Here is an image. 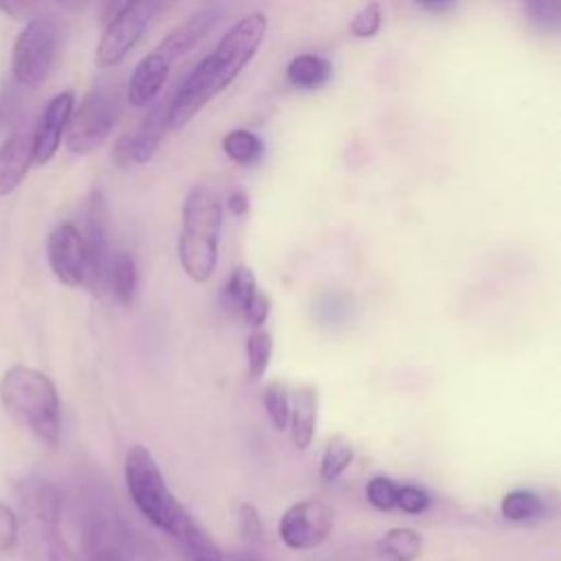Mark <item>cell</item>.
<instances>
[{"label":"cell","mask_w":561,"mask_h":561,"mask_svg":"<svg viewBox=\"0 0 561 561\" xmlns=\"http://www.w3.org/2000/svg\"><path fill=\"white\" fill-rule=\"evenodd\" d=\"M265 33L267 18L261 11L239 18L169 99V129L186 127L208 101L221 94L254 59Z\"/></svg>","instance_id":"obj_1"},{"label":"cell","mask_w":561,"mask_h":561,"mask_svg":"<svg viewBox=\"0 0 561 561\" xmlns=\"http://www.w3.org/2000/svg\"><path fill=\"white\" fill-rule=\"evenodd\" d=\"M224 204L210 186H193L182 204V230L178 237V259L186 276L206 283L219 259V234Z\"/></svg>","instance_id":"obj_2"},{"label":"cell","mask_w":561,"mask_h":561,"mask_svg":"<svg viewBox=\"0 0 561 561\" xmlns=\"http://www.w3.org/2000/svg\"><path fill=\"white\" fill-rule=\"evenodd\" d=\"M2 408L42 443L55 447L61 436V408L55 383L48 375L11 366L0 379Z\"/></svg>","instance_id":"obj_3"},{"label":"cell","mask_w":561,"mask_h":561,"mask_svg":"<svg viewBox=\"0 0 561 561\" xmlns=\"http://www.w3.org/2000/svg\"><path fill=\"white\" fill-rule=\"evenodd\" d=\"M125 482L131 502L149 524L178 537L195 517L169 491L153 454L145 445H131L125 456Z\"/></svg>","instance_id":"obj_4"},{"label":"cell","mask_w":561,"mask_h":561,"mask_svg":"<svg viewBox=\"0 0 561 561\" xmlns=\"http://www.w3.org/2000/svg\"><path fill=\"white\" fill-rule=\"evenodd\" d=\"M15 500L24 517L28 539L42 561H79L61 537V493L42 478H26L15 486Z\"/></svg>","instance_id":"obj_5"},{"label":"cell","mask_w":561,"mask_h":561,"mask_svg":"<svg viewBox=\"0 0 561 561\" xmlns=\"http://www.w3.org/2000/svg\"><path fill=\"white\" fill-rule=\"evenodd\" d=\"M116 77L99 79L72 110L66 127V147L75 156L99 149L123 114V92Z\"/></svg>","instance_id":"obj_6"},{"label":"cell","mask_w":561,"mask_h":561,"mask_svg":"<svg viewBox=\"0 0 561 561\" xmlns=\"http://www.w3.org/2000/svg\"><path fill=\"white\" fill-rule=\"evenodd\" d=\"M59 31L48 18H33L20 31L13 44L11 72L13 81L22 88L42 85L57 59Z\"/></svg>","instance_id":"obj_7"},{"label":"cell","mask_w":561,"mask_h":561,"mask_svg":"<svg viewBox=\"0 0 561 561\" xmlns=\"http://www.w3.org/2000/svg\"><path fill=\"white\" fill-rule=\"evenodd\" d=\"M171 0H134L123 11H118L110 22L96 44L94 64L101 70L118 66L129 50L140 42L149 28L156 13H160Z\"/></svg>","instance_id":"obj_8"},{"label":"cell","mask_w":561,"mask_h":561,"mask_svg":"<svg viewBox=\"0 0 561 561\" xmlns=\"http://www.w3.org/2000/svg\"><path fill=\"white\" fill-rule=\"evenodd\" d=\"M335 524L331 504L318 497H307L291 504L278 522V535L291 550H313L322 546Z\"/></svg>","instance_id":"obj_9"},{"label":"cell","mask_w":561,"mask_h":561,"mask_svg":"<svg viewBox=\"0 0 561 561\" xmlns=\"http://www.w3.org/2000/svg\"><path fill=\"white\" fill-rule=\"evenodd\" d=\"M85 256H88V267H85V278L83 285L92 294H103L105 291V274L110 265V232H107V204L101 191H92L88 199V213H85Z\"/></svg>","instance_id":"obj_10"},{"label":"cell","mask_w":561,"mask_h":561,"mask_svg":"<svg viewBox=\"0 0 561 561\" xmlns=\"http://www.w3.org/2000/svg\"><path fill=\"white\" fill-rule=\"evenodd\" d=\"M169 101H158L151 105L147 116L140 121V125L134 131L123 134L114 147H112V162L116 167H129V164H145L153 158L158 151L164 134L169 131L167 121Z\"/></svg>","instance_id":"obj_11"},{"label":"cell","mask_w":561,"mask_h":561,"mask_svg":"<svg viewBox=\"0 0 561 561\" xmlns=\"http://www.w3.org/2000/svg\"><path fill=\"white\" fill-rule=\"evenodd\" d=\"M48 263L55 276L70 287L83 285L88 256H85V241L77 226L61 224L48 234Z\"/></svg>","instance_id":"obj_12"},{"label":"cell","mask_w":561,"mask_h":561,"mask_svg":"<svg viewBox=\"0 0 561 561\" xmlns=\"http://www.w3.org/2000/svg\"><path fill=\"white\" fill-rule=\"evenodd\" d=\"M75 110V94L70 90L57 92L44 107L33 129V162L46 164L59 149L70 114Z\"/></svg>","instance_id":"obj_13"},{"label":"cell","mask_w":561,"mask_h":561,"mask_svg":"<svg viewBox=\"0 0 561 561\" xmlns=\"http://www.w3.org/2000/svg\"><path fill=\"white\" fill-rule=\"evenodd\" d=\"M219 15H221L219 7H206L193 13L173 31H169L153 50L171 66L175 59H180L182 55H186L191 48L197 46V42L217 24Z\"/></svg>","instance_id":"obj_14"},{"label":"cell","mask_w":561,"mask_h":561,"mask_svg":"<svg viewBox=\"0 0 561 561\" xmlns=\"http://www.w3.org/2000/svg\"><path fill=\"white\" fill-rule=\"evenodd\" d=\"M33 164V131L15 129L0 145V197L20 186Z\"/></svg>","instance_id":"obj_15"},{"label":"cell","mask_w":561,"mask_h":561,"mask_svg":"<svg viewBox=\"0 0 561 561\" xmlns=\"http://www.w3.org/2000/svg\"><path fill=\"white\" fill-rule=\"evenodd\" d=\"M169 64L156 53V50H149L134 68L129 81H127V101L134 105V107H147L151 105L160 90L164 88L167 83V77H169Z\"/></svg>","instance_id":"obj_16"},{"label":"cell","mask_w":561,"mask_h":561,"mask_svg":"<svg viewBox=\"0 0 561 561\" xmlns=\"http://www.w3.org/2000/svg\"><path fill=\"white\" fill-rule=\"evenodd\" d=\"M318 421V390L309 383H302L289 390V432L296 449L305 451L316 434Z\"/></svg>","instance_id":"obj_17"},{"label":"cell","mask_w":561,"mask_h":561,"mask_svg":"<svg viewBox=\"0 0 561 561\" xmlns=\"http://www.w3.org/2000/svg\"><path fill=\"white\" fill-rule=\"evenodd\" d=\"M379 561H416L423 552V537L408 526L386 530L373 546Z\"/></svg>","instance_id":"obj_18"},{"label":"cell","mask_w":561,"mask_h":561,"mask_svg":"<svg viewBox=\"0 0 561 561\" xmlns=\"http://www.w3.org/2000/svg\"><path fill=\"white\" fill-rule=\"evenodd\" d=\"M333 66L329 59L316 53L296 55L287 66V81L300 90H318L329 83Z\"/></svg>","instance_id":"obj_19"},{"label":"cell","mask_w":561,"mask_h":561,"mask_svg":"<svg viewBox=\"0 0 561 561\" xmlns=\"http://www.w3.org/2000/svg\"><path fill=\"white\" fill-rule=\"evenodd\" d=\"M105 291L112 294V298L118 305H129L136 294V263L131 254L116 252L110 259L107 274H105Z\"/></svg>","instance_id":"obj_20"},{"label":"cell","mask_w":561,"mask_h":561,"mask_svg":"<svg viewBox=\"0 0 561 561\" xmlns=\"http://www.w3.org/2000/svg\"><path fill=\"white\" fill-rule=\"evenodd\" d=\"M259 285H256V276L250 267L245 265H237L230 276L226 278L224 291H221V305L228 313H237L243 316L248 302L252 300V296L256 294Z\"/></svg>","instance_id":"obj_21"},{"label":"cell","mask_w":561,"mask_h":561,"mask_svg":"<svg viewBox=\"0 0 561 561\" xmlns=\"http://www.w3.org/2000/svg\"><path fill=\"white\" fill-rule=\"evenodd\" d=\"M221 149L224 153L241 164V167H252L256 162H261L263 158V140L250 131V129H243V127H237V129H230L224 138H221Z\"/></svg>","instance_id":"obj_22"},{"label":"cell","mask_w":561,"mask_h":561,"mask_svg":"<svg viewBox=\"0 0 561 561\" xmlns=\"http://www.w3.org/2000/svg\"><path fill=\"white\" fill-rule=\"evenodd\" d=\"M353 456H355L353 443L344 434H333L327 440L322 456H320V478L324 482L337 480L353 462Z\"/></svg>","instance_id":"obj_23"},{"label":"cell","mask_w":561,"mask_h":561,"mask_svg":"<svg viewBox=\"0 0 561 561\" xmlns=\"http://www.w3.org/2000/svg\"><path fill=\"white\" fill-rule=\"evenodd\" d=\"M500 513L508 522H530L543 513V500L528 489H513L500 502Z\"/></svg>","instance_id":"obj_24"},{"label":"cell","mask_w":561,"mask_h":561,"mask_svg":"<svg viewBox=\"0 0 561 561\" xmlns=\"http://www.w3.org/2000/svg\"><path fill=\"white\" fill-rule=\"evenodd\" d=\"M263 405L274 430H287L289 421V386L283 379H270L263 386Z\"/></svg>","instance_id":"obj_25"},{"label":"cell","mask_w":561,"mask_h":561,"mask_svg":"<svg viewBox=\"0 0 561 561\" xmlns=\"http://www.w3.org/2000/svg\"><path fill=\"white\" fill-rule=\"evenodd\" d=\"M272 351H274L272 333L265 331L263 327L254 329L248 335L245 357H248V375H250V379H261L267 373V366H270V359H272Z\"/></svg>","instance_id":"obj_26"},{"label":"cell","mask_w":561,"mask_h":561,"mask_svg":"<svg viewBox=\"0 0 561 561\" xmlns=\"http://www.w3.org/2000/svg\"><path fill=\"white\" fill-rule=\"evenodd\" d=\"M524 11L541 31L557 33L561 24V0H522Z\"/></svg>","instance_id":"obj_27"},{"label":"cell","mask_w":561,"mask_h":561,"mask_svg":"<svg viewBox=\"0 0 561 561\" xmlns=\"http://www.w3.org/2000/svg\"><path fill=\"white\" fill-rule=\"evenodd\" d=\"M397 489L399 484L386 476H375L366 482V500L370 502V506H375L377 511H392L397 508Z\"/></svg>","instance_id":"obj_28"},{"label":"cell","mask_w":561,"mask_h":561,"mask_svg":"<svg viewBox=\"0 0 561 561\" xmlns=\"http://www.w3.org/2000/svg\"><path fill=\"white\" fill-rule=\"evenodd\" d=\"M381 28V7L377 0H368L351 20L348 31L359 39H370Z\"/></svg>","instance_id":"obj_29"},{"label":"cell","mask_w":561,"mask_h":561,"mask_svg":"<svg viewBox=\"0 0 561 561\" xmlns=\"http://www.w3.org/2000/svg\"><path fill=\"white\" fill-rule=\"evenodd\" d=\"M430 506V495L416 484H399L397 489V508L408 515H421Z\"/></svg>","instance_id":"obj_30"},{"label":"cell","mask_w":561,"mask_h":561,"mask_svg":"<svg viewBox=\"0 0 561 561\" xmlns=\"http://www.w3.org/2000/svg\"><path fill=\"white\" fill-rule=\"evenodd\" d=\"M237 522H239V533L245 541H259L261 539V515L256 511L254 504L250 502H243L239 504V511H237Z\"/></svg>","instance_id":"obj_31"},{"label":"cell","mask_w":561,"mask_h":561,"mask_svg":"<svg viewBox=\"0 0 561 561\" xmlns=\"http://www.w3.org/2000/svg\"><path fill=\"white\" fill-rule=\"evenodd\" d=\"M270 311H272V300H270V296H267L263 289H256V294L252 296V300L248 302V307H245V311H243V318H245V322H248L250 327L259 329V327H263V324L267 322Z\"/></svg>","instance_id":"obj_32"},{"label":"cell","mask_w":561,"mask_h":561,"mask_svg":"<svg viewBox=\"0 0 561 561\" xmlns=\"http://www.w3.org/2000/svg\"><path fill=\"white\" fill-rule=\"evenodd\" d=\"M18 541V517L15 513L0 502V554L13 550Z\"/></svg>","instance_id":"obj_33"},{"label":"cell","mask_w":561,"mask_h":561,"mask_svg":"<svg viewBox=\"0 0 561 561\" xmlns=\"http://www.w3.org/2000/svg\"><path fill=\"white\" fill-rule=\"evenodd\" d=\"M39 7V0H0V11L13 20L31 18Z\"/></svg>","instance_id":"obj_34"},{"label":"cell","mask_w":561,"mask_h":561,"mask_svg":"<svg viewBox=\"0 0 561 561\" xmlns=\"http://www.w3.org/2000/svg\"><path fill=\"white\" fill-rule=\"evenodd\" d=\"M423 11L434 13V15H445L456 9L458 0H414Z\"/></svg>","instance_id":"obj_35"},{"label":"cell","mask_w":561,"mask_h":561,"mask_svg":"<svg viewBox=\"0 0 561 561\" xmlns=\"http://www.w3.org/2000/svg\"><path fill=\"white\" fill-rule=\"evenodd\" d=\"M226 206H228V210H230L232 215H237V217L245 215L248 208H250L248 193H243V191H232V193L228 195V199H226Z\"/></svg>","instance_id":"obj_36"},{"label":"cell","mask_w":561,"mask_h":561,"mask_svg":"<svg viewBox=\"0 0 561 561\" xmlns=\"http://www.w3.org/2000/svg\"><path fill=\"white\" fill-rule=\"evenodd\" d=\"M134 0H101V20L110 22L118 11H123Z\"/></svg>","instance_id":"obj_37"},{"label":"cell","mask_w":561,"mask_h":561,"mask_svg":"<svg viewBox=\"0 0 561 561\" xmlns=\"http://www.w3.org/2000/svg\"><path fill=\"white\" fill-rule=\"evenodd\" d=\"M59 7L68 9V11H81L83 7H88L92 0H55Z\"/></svg>","instance_id":"obj_38"},{"label":"cell","mask_w":561,"mask_h":561,"mask_svg":"<svg viewBox=\"0 0 561 561\" xmlns=\"http://www.w3.org/2000/svg\"><path fill=\"white\" fill-rule=\"evenodd\" d=\"M213 561H226L224 557H219V559H213ZM237 561H263V559H254V557H241V559H237Z\"/></svg>","instance_id":"obj_39"},{"label":"cell","mask_w":561,"mask_h":561,"mask_svg":"<svg viewBox=\"0 0 561 561\" xmlns=\"http://www.w3.org/2000/svg\"><path fill=\"white\" fill-rule=\"evenodd\" d=\"M81 561H94V559H81Z\"/></svg>","instance_id":"obj_40"}]
</instances>
